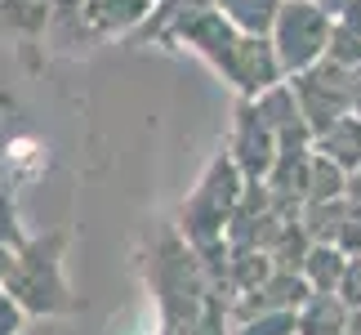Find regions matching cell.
Here are the masks:
<instances>
[{
    "mask_svg": "<svg viewBox=\"0 0 361 335\" xmlns=\"http://www.w3.org/2000/svg\"><path fill=\"white\" fill-rule=\"evenodd\" d=\"M343 197H348L353 206H361V165H357V170H348V192H343Z\"/></svg>",
    "mask_w": 361,
    "mask_h": 335,
    "instance_id": "28",
    "label": "cell"
},
{
    "mask_svg": "<svg viewBox=\"0 0 361 335\" xmlns=\"http://www.w3.org/2000/svg\"><path fill=\"white\" fill-rule=\"evenodd\" d=\"M13 259H18V246L0 242V286H5V277H9V269H13Z\"/></svg>",
    "mask_w": 361,
    "mask_h": 335,
    "instance_id": "27",
    "label": "cell"
},
{
    "mask_svg": "<svg viewBox=\"0 0 361 335\" xmlns=\"http://www.w3.org/2000/svg\"><path fill=\"white\" fill-rule=\"evenodd\" d=\"M330 32H335V13H330L322 0H286L281 13H276V23H272V32H268L286 76L322 63L326 49H330Z\"/></svg>",
    "mask_w": 361,
    "mask_h": 335,
    "instance_id": "4",
    "label": "cell"
},
{
    "mask_svg": "<svg viewBox=\"0 0 361 335\" xmlns=\"http://www.w3.org/2000/svg\"><path fill=\"white\" fill-rule=\"evenodd\" d=\"M348 250L335 246V242H312V250L303 255V277H308V286L312 290H339L343 282V273H348Z\"/></svg>",
    "mask_w": 361,
    "mask_h": 335,
    "instance_id": "12",
    "label": "cell"
},
{
    "mask_svg": "<svg viewBox=\"0 0 361 335\" xmlns=\"http://www.w3.org/2000/svg\"><path fill=\"white\" fill-rule=\"evenodd\" d=\"M85 9V0H54V23H67Z\"/></svg>",
    "mask_w": 361,
    "mask_h": 335,
    "instance_id": "25",
    "label": "cell"
},
{
    "mask_svg": "<svg viewBox=\"0 0 361 335\" xmlns=\"http://www.w3.org/2000/svg\"><path fill=\"white\" fill-rule=\"evenodd\" d=\"M299 215L303 211L286 206L263 179H250L241 201H237V215H232V223H228V246L232 250H268L272 237L281 233V223L299 219Z\"/></svg>",
    "mask_w": 361,
    "mask_h": 335,
    "instance_id": "6",
    "label": "cell"
},
{
    "mask_svg": "<svg viewBox=\"0 0 361 335\" xmlns=\"http://www.w3.org/2000/svg\"><path fill=\"white\" fill-rule=\"evenodd\" d=\"M259 112L268 117V125L276 130V139H281V148H295V143H312V125L303 121V107L295 99V86L290 81H276L272 90L259 94Z\"/></svg>",
    "mask_w": 361,
    "mask_h": 335,
    "instance_id": "9",
    "label": "cell"
},
{
    "mask_svg": "<svg viewBox=\"0 0 361 335\" xmlns=\"http://www.w3.org/2000/svg\"><path fill=\"white\" fill-rule=\"evenodd\" d=\"M0 242H9V246H23L27 237L18 228V211H13V197H9V188L0 184Z\"/></svg>",
    "mask_w": 361,
    "mask_h": 335,
    "instance_id": "21",
    "label": "cell"
},
{
    "mask_svg": "<svg viewBox=\"0 0 361 335\" xmlns=\"http://www.w3.org/2000/svg\"><path fill=\"white\" fill-rule=\"evenodd\" d=\"M219 9H224L228 23H237L241 32H255V36H268L276 13H281L286 0H214Z\"/></svg>",
    "mask_w": 361,
    "mask_h": 335,
    "instance_id": "16",
    "label": "cell"
},
{
    "mask_svg": "<svg viewBox=\"0 0 361 335\" xmlns=\"http://www.w3.org/2000/svg\"><path fill=\"white\" fill-rule=\"evenodd\" d=\"M339 295L348 309H361V255L348 259V273H343V282H339Z\"/></svg>",
    "mask_w": 361,
    "mask_h": 335,
    "instance_id": "24",
    "label": "cell"
},
{
    "mask_svg": "<svg viewBox=\"0 0 361 335\" xmlns=\"http://www.w3.org/2000/svg\"><path fill=\"white\" fill-rule=\"evenodd\" d=\"M0 5H5V0H0Z\"/></svg>",
    "mask_w": 361,
    "mask_h": 335,
    "instance_id": "32",
    "label": "cell"
},
{
    "mask_svg": "<svg viewBox=\"0 0 361 335\" xmlns=\"http://www.w3.org/2000/svg\"><path fill=\"white\" fill-rule=\"evenodd\" d=\"M339 246L348 255H361V206H353V201H348V219L339 228Z\"/></svg>",
    "mask_w": 361,
    "mask_h": 335,
    "instance_id": "23",
    "label": "cell"
},
{
    "mask_svg": "<svg viewBox=\"0 0 361 335\" xmlns=\"http://www.w3.org/2000/svg\"><path fill=\"white\" fill-rule=\"evenodd\" d=\"M286 81L295 86V99L303 107V121L312 125V134L326 130L330 121H339L343 112H353V67L322 59L295 76H286Z\"/></svg>",
    "mask_w": 361,
    "mask_h": 335,
    "instance_id": "5",
    "label": "cell"
},
{
    "mask_svg": "<svg viewBox=\"0 0 361 335\" xmlns=\"http://www.w3.org/2000/svg\"><path fill=\"white\" fill-rule=\"evenodd\" d=\"M0 27L13 36H45L54 27V0H5Z\"/></svg>",
    "mask_w": 361,
    "mask_h": 335,
    "instance_id": "14",
    "label": "cell"
},
{
    "mask_svg": "<svg viewBox=\"0 0 361 335\" xmlns=\"http://www.w3.org/2000/svg\"><path fill=\"white\" fill-rule=\"evenodd\" d=\"M312 148L330 157L343 170H357L361 165V112H343L339 121H330L326 130L312 134Z\"/></svg>",
    "mask_w": 361,
    "mask_h": 335,
    "instance_id": "10",
    "label": "cell"
},
{
    "mask_svg": "<svg viewBox=\"0 0 361 335\" xmlns=\"http://www.w3.org/2000/svg\"><path fill=\"white\" fill-rule=\"evenodd\" d=\"M272 269H276V259L268 255V250H232L228 269H224V286L232 290V300H237V295H245V290L268 282Z\"/></svg>",
    "mask_w": 361,
    "mask_h": 335,
    "instance_id": "13",
    "label": "cell"
},
{
    "mask_svg": "<svg viewBox=\"0 0 361 335\" xmlns=\"http://www.w3.org/2000/svg\"><path fill=\"white\" fill-rule=\"evenodd\" d=\"M299 331V313H259L232 327V335H290Z\"/></svg>",
    "mask_w": 361,
    "mask_h": 335,
    "instance_id": "19",
    "label": "cell"
},
{
    "mask_svg": "<svg viewBox=\"0 0 361 335\" xmlns=\"http://www.w3.org/2000/svg\"><path fill=\"white\" fill-rule=\"evenodd\" d=\"M326 59H330V63H339V67H357V63H361V32H353V27L335 23Z\"/></svg>",
    "mask_w": 361,
    "mask_h": 335,
    "instance_id": "20",
    "label": "cell"
},
{
    "mask_svg": "<svg viewBox=\"0 0 361 335\" xmlns=\"http://www.w3.org/2000/svg\"><path fill=\"white\" fill-rule=\"evenodd\" d=\"M348 335H361V309H353V322H348Z\"/></svg>",
    "mask_w": 361,
    "mask_h": 335,
    "instance_id": "30",
    "label": "cell"
},
{
    "mask_svg": "<svg viewBox=\"0 0 361 335\" xmlns=\"http://www.w3.org/2000/svg\"><path fill=\"white\" fill-rule=\"evenodd\" d=\"M13 300L36 317H54L72 309V286L63 277V237H36V242L18 246V259L5 277Z\"/></svg>",
    "mask_w": 361,
    "mask_h": 335,
    "instance_id": "3",
    "label": "cell"
},
{
    "mask_svg": "<svg viewBox=\"0 0 361 335\" xmlns=\"http://www.w3.org/2000/svg\"><path fill=\"white\" fill-rule=\"evenodd\" d=\"M152 5H161V0H152Z\"/></svg>",
    "mask_w": 361,
    "mask_h": 335,
    "instance_id": "31",
    "label": "cell"
},
{
    "mask_svg": "<svg viewBox=\"0 0 361 335\" xmlns=\"http://www.w3.org/2000/svg\"><path fill=\"white\" fill-rule=\"evenodd\" d=\"M353 309L343 304L339 290H312L308 304L299 309V335H348Z\"/></svg>",
    "mask_w": 361,
    "mask_h": 335,
    "instance_id": "11",
    "label": "cell"
},
{
    "mask_svg": "<svg viewBox=\"0 0 361 335\" xmlns=\"http://www.w3.org/2000/svg\"><path fill=\"white\" fill-rule=\"evenodd\" d=\"M138 40H157V45L197 54L241 99H259L263 90L286 81V67L276 59L272 36L241 32L237 23L224 18V9L214 0H161L147 13V23L138 27Z\"/></svg>",
    "mask_w": 361,
    "mask_h": 335,
    "instance_id": "1",
    "label": "cell"
},
{
    "mask_svg": "<svg viewBox=\"0 0 361 335\" xmlns=\"http://www.w3.org/2000/svg\"><path fill=\"white\" fill-rule=\"evenodd\" d=\"M353 112H361V63L353 67Z\"/></svg>",
    "mask_w": 361,
    "mask_h": 335,
    "instance_id": "29",
    "label": "cell"
},
{
    "mask_svg": "<svg viewBox=\"0 0 361 335\" xmlns=\"http://www.w3.org/2000/svg\"><path fill=\"white\" fill-rule=\"evenodd\" d=\"M303 228L312 242H335L339 246V228L348 219V197H326V201H303Z\"/></svg>",
    "mask_w": 361,
    "mask_h": 335,
    "instance_id": "15",
    "label": "cell"
},
{
    "mask_svg": "<svg viewBox=\"0 0 361 335\" xmlns=\"http://www.w3.org/2000/svg\"><path fill=\"white\" fill-rule=\"evenodd\" d=\"M335 23H343V27H353V32H361V0H353L348 9H339V13H335Z\"/></svg>",
    "mask_w": 361,
    "mask_h": 335,
    "instance_id": "26",
    "label": "cell"
},
{
    "mask_svg": "<svg viewBox=\"0 0 361 335\" xmlns=\"http://www.w3.org/2000/svg\"><path fill=\"white\" fill-rule=\"evenodd\" d=\"M250 179L241 175V165L228 157V152H219V157L201 170L197 188L188 192L183 201V219H178V233L188 237V246L201 255V264L214 273V282H224V269H228V223L237 215V201L245 192Z\"/></svg>",
    "mask_w": 361,
    "mask_h": 335,
    "instance_id": "2",
    "label": "cell"
},
{
    "mask_svg": "<svg viewBox=\"0 0 361 335\" xmlns=\"http://www.w3.org/2000/svg\"><path fill=\"white\" fill-rule=\"evenodd\" d=\"M343 192H348V170L312 148V175H308V197L303 201H326V197H343Z\"/></svg>",
    "mask_w": 361,
    "mask_h": 335,
    "instance_id": "18",
    "label": "cell"
},
{
    "mask_svg": "<svg viewBox=\"0 0 361 335\" xmlns=\"http://www.w3.org/2000/svg\"><path fill=\"white\" fill-rule=\"evenodd\" d=\"M308 250H312V237L303 228V219H286L281 233L272 237L268 255L276 259V269H303V255H308Z\"/></svg>",
    "mask_w": 361,
    "mask_h": 335,
    "instance_id": "17",
    "label": "cell"
},
{
    "mask_svg": "<svg viewBox=\"0 0 361 335\" xmlns=\"http://www.w3.org/2000/svg\"><path fill=\"white\" fill-rule=\"evenodd\" d=\"M152 9H157L152 0H85V9H80L76 18L54 23L49 32H59L63 45H94V40H103V36L138 32Z\"/></svg>",
    "mask_w": 361,
    "mask_h": 335,
    "instance_id": "7",
    "label": "cell"
},
{
    "mask_svg": "<svg viewBox=\"0 0 361 335\" xmlns=\"http://www.w3.org/2000/svg\"><path fill=\"white\" fill-rule=\"evenodd\" d=\"M276 152H281V139L268 125V117L259 112L255 99H241L237 117H232V134H228V157L241 165L245 179H268L276 165Z\"/></svg>",
    "mask_w": 361,
    "mask_h": 335,
    "instance_id": "8",
    "label": "cell"
},
{
    "mask_svg": "<svg viewBox=\"0 0 361 335\" xmlns=\"http://www.w3.org/2000/svg\"><path fill=\"white\" fill-rule=\"evenodd\" d=\"M23 317H27V309L13 300L9 286H0V335H18L23 331Z\"/></svg>",
    "mask_w": 361,
    "mask_h": 335,
    "instance_id": "22",
    "label": "cell"
}]
</instances>
